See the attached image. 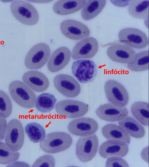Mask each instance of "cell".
<instances>
[{
	"label": "cell",
	"instance_id": "19",
	"mask_svg": "<svg viewBox=\"0 0 149 167\" xmlns=\"http://www.w3.org/2000/svg\"><path fill=\"white\" fill-rule=\"evenodd\" d=\"M107 54L112 61L122 63H127L136 54V52L130 47L116 44L109 46Z\"/></svg>",
	"mask_w": 149,
	"mask_h": 167
},
{
	"label": "cell",
	"instance_id": "17",
	"mask_svg": "<svg viewBox=\"0 0 149 167\" xmlns=\"http://www.w3.org/2000/svg\"><path fill=\"white\" fill-rule=\"evenodd\" d=\"M71 56L69 49L61 47L56 50L52 54L47 64L51 72H57L65 67L69 62Z\"/></svg>",
	"mask_w": 149,
	"mask_h": 167
},
{
	"label": "cell",
	"instance_id": "23",
	"mask_svg": "<svg viewBox=\"0 0 149 167\" xmlns=\"http://www.w3.org/2000/svg\"><path fill=\"white\" fill-rule=\"evenodd\" d=\"M128 12L132 17L139 19H145L149 16V1L130 0Z\"/></svg>",
	"mask_w": 149,
	"mask_h": 167
},
{
	"label": "cell",
	"instance_id": "4",
	"mask_svg": "<svg viewBox=\"0 0 149 167\" xmlns=\"http://www.w3.org/2000/svg\"><path fill=\"white\" fill-rule=\"evenodd\" d=\"M50 54V49L47 44L44 43L36 44L26 55L24 60L25 66L30 69H40L47 62Z\"/></svg>",
	"mask_w": 149,
	"mask_h": 167
},
{
	"label": "cell",
	"instance_id": "34",
	"mask_svg": "<svg viewBox=\"0 0 149 167\" xmlns=\"http://www.w3.org/2000/svg\"><path fill=\"white\" fill-rule=\"evenodd\" d=\"M142 158L146 162L148 163V147H146L142 150L141 153Z\"/></svg>",
	"mask_w": 149,
	"mask_h": 167
},
{
	"label": "cell",
	"instance_id": "31",
	"mask_svg": "<svg viewBox=\"0 0 149 167\" xmlns=\"http://www.w3.org/2000/svg\"><path fill=\"white\" fill-rule=\"evenodd\" d=\"M55 165V159L51 155H46L38 158L34 162L32 167H51Z\"/></svg>",
	"mask_w": 149,
	"mask_h": 167
},
{
	"label": "cell",
	"instance_id": "7",
	"mask_svg": "<svg viewBox=\"0 0 149 167\" xmlns=\"http://www.w3.org/2000/svg\"><path fill=\"white\" fill-rule=\"evenodd\" d=\"M55 109L60 116L68 118H74L85 115L88 110V105L74 100H65L58 102Z\"/></svg>",
	"mask_w": 149,
	"mask_h": 167
},
{
	"label": "cell",
	"instance_id": "28",
	"mask_svg": "<svg viewBox=\"0 0 149 167\" xmlns=\"http://www.w3.org/2000/svg\"><path fill=\"white\" fill-rule=\"evenodd\" d=\"M25 131L30 140L34 143L41 142L46 136L43 127L36 122L27 124L25 127Z\"/></svg>",
	"mask_w": 149,
	"mask_h": 167
},
{
	"label": "cell",
	"instance_id": "1",
	"mask_svg": "<svg viewBox=\"0 0 149 167\" xmlns=\"http://www.w3.org/2000/svg\"><path fill=\"white\" fill-rule=\"evenodd\" d=\"M72 139L65 132H54L47 134L40 142V148L44 151L49 153H55L64 151L71 145Z\"/></svg>",
	"mask_w": 149,
	"mask_h": 167
},
{
	"label": "cell",
	"instance_id": "12",
	"mask_svg": "<svg viewBox=\"0 0 149 167\" xmlns=\"http://www.w3.org/2000/svg\"><path fill=\"white\" fill-rule=\"evenodd\" d=\"M60 28L65 36L72 40H80L88 37L90 34L89 29L85 25L73 19L63 21Z\"/></svg>",
	"mask_w": 149,
	"mask_h": 167
},
{
	"label": "cell",
	"instance_id": "14",
	"mask_svg": "<svg viewBox=\"0 0 149 167\" xmlns=\"http://www.w3.org/2000/svg\"><path fill=\"white\" fill-rule=\"evenodd\" d=\"M98 127V124L95 121L91 118L85 117L72 120L69 123L68 129L73 135L85 136L94 134Z\"/></svg>",
	"mask_w": 149,
	"mask_h": 167
},
{
	"label": "cell",
	"instance_id": "27",
	"mask_svg": "<svg viewBox=\"0 0 149 167\" xmlns=\"http://www.w3.org/2000/svg\"><path fill=\"white\" fill-rule=\"evenodd\" d=\"M56 100L53 95L48 93H42L36 98L35 107L40 112L44 113L48 112L54 108Z\"/></svg>",
	"mask_w": 149,
	"mask_h": 167
},
{
	"label": "cell",
	"instance_id": "21",
	"mask_svg": "<svg viewBox=\"0 0 149 167\" xmlns=\"http://www.w3.org/2000/svg\"><path fill=\"white\" fill-rule=\"evenodd\" d=\"M103 136L108 140L121 141L129 144L130 137L128 134L120 126L113 124H108L102 128Z\"/></svg>",
	"mask_w": 149,
	"mask_h": 167
},
{
	"label": "cell",
	"instance_id": "25",
	"mask_svg": "<svg viewBox=\"0 0 149 167\" xmlns=\"http://www.w3.org/2000/svg\"><path fill=\"white\" fill-rule=\"evenodd\" d=\"M127 67L130 70L134 71L148 70V51H144L135 54L127 63Z\"/></svg>",
	"mask_w": 149,
	"mask_h": 167
},
{
	"label": "cell",
	"instance_id": "16",
	"mask_svg": "<svg viewBox=\"0 0 149 167\" xmlns=\"http://www.w3.org/2000/svg\"><path fill=\"white\" fill-rule=\"evenodd\" d=\"M95 112L101 119L112 122L120 121L128 114V110L125 107H118L111 103L100 106L96 109Z\"/></svg>",
	"mask_w": 149,
	"mask_h": 167
},
{
	"label": "cell",
	"instance_id": "20",
	"mask_svg": "<svg viewBox=\"0 0 149 167\" xmlns=\"http://www.w3.org/2000/svg\"><path fill=\"white\" fill-rule=\"evenodd\" d=\"M87 1L59 0L54 5L53 9L56 14L66 15L75 12L83 8Z\"/></svg>",
	"mask_w": 149,
	"mask_h": 167
},
{
	"label": "cell",
	"instance_id": "13",
	"mask_svg": "<svg viewBox=\"0 0 149 167\" xmlns=\"http://www.w3.org/2000/svg\"><path fill=\"white\" fill-rule=\"evenodd\" d=\"M98 49L97 40L92 37H86L78 43L72 49V57L76 60L93 57Z\"/></svg>",
	"mask_w": 149,
	"mask_h": 167
},
{
	"label": "cell",
	"instance_id": "26",
	"mask_svg": "<svg viewBox=\"0 0 149 167\" xmlns=\"http://www.w3.org/2000/svg\"><path fill=\"white\" fill-rule=\"evenodd\" d=\"M148 104L146 102L138 101L134 103L131 107L133 116L142 124L149 125Z\"/></svg>",
	"mask_w": 149,
	"mask_h": 167
},
{
	"label": "cell",
	"instance_id": "6",
	"mask_svg": "<svg viewBox=\"0 0 149 167\" xmlns=\"http://www.w3.org/2000/svg\"><path fill=\"white\" fill-rule=\"evenodd\" d=\"M98 143V138L95 134L79 138L76 147V155L78 159L84 162L91 160L97 152Z\"/></svg>",
	"mask_w": 149,
	"mask_h": 167
},
{
	"label": "cell",
	"instance_id": "29",
	"mask_svg": "<svg viewBox=\"0 0 149 167\" xmlns=\"http://www.w3.org/2000/svg\"><path fill=\"white\" fill-rule=\"evenodd\" d=\"M19 155L18 152L11 151L5 143L0 142V164H8L16 161Z\"/></svg>",
	"mask_w": 149,
	"mask_h": 167
},
{
	"label": "cell",
	"instance_id": "5",
	"mask_svg": "<svg viewBox=\"0 0 149 167\" xmlns=\"http://www.w3.org/2000/svg\"><path fill=\"white\" fill-rule=\"evenodd\" d=\"M8 148L13 151H17L22 147L24 140V132L21 122L14 119L8 123L5 137Z\"/></svg>",
	"mask_w": 149,
	"mask_h": 167
},
{
	"label": "cell",
	"instance_id": "15",
	"mask_svg": "<svg viewBox=\"0 0 149 167\" xmlns=\"http://www.w3.org/2000/svg\"><path fill=\"white\" fill-rule=\"evenodd\" d=\"M129 150L128 145L121 141L109 140L103 143L99 148V152L105 159L112 156H125Z\"/></svg>",
	"mask_w": 149,
	"mask_h": 167
},
{
	"label": "cell",
	"instance_id": "35",
	"mask_svg": "<svg viewBox=\"0 0 149 167\" xmlns=\"http://www.w3.org/2000/svg\"><path fill=\"white\" fill-rule=\"evenodd\" d=\"M52 1H50V0H39V1L35 0V1H29L36 3H47L49 2Z\"/></svg>",
	"mask_w": 149,
	"mask_h": 167
},
{
	"label": "cell",
	"instance_id": "24",
	"mask_svg": "<svg viewBox=\"0 0 149 167\" xmlns=\"http://www.w3.org/2000/svg\"><path fill=\"white\" fill-rule=\"evenodd\" d=\"M118 123L133 137L140 138L145 135V132L143 127L131 117L126 116L119 121Z\"/></svg>",
	"mask_w": 149,
	"mask_h": 167
},
{
	"label": "cell",
	"instance_id": "11",
	"mask_svg": "<svg viewBox=\"0 0 149 167\" xmlns=\"http://www.w3.org/2000/svg\"><path fill=\"white\" fill-rule=\"evenodd\" d=\"M54 83L56 89L67 97H76L81 91L78 82L73 77L67 74H61L56 75L54 78Z\"/></svg>",
	"mask_w": 149,
	"mask_h": 167
},
{
	"label": "cell",
	"instance_id": "10",
	"mask_svg": "<svg viewBox=\"0 0 149 167\" xmlns=\"http://www.w3.org/2000/svg\"><path fill=\"white\" fill-rule=\"evenodd\" d=\"M71 69L74 76L80 82L83 83L93 81L97 71L96 65L89 60L82 59L74 62Z\"/></svg>",
	"mask_w": 149,
	"mask_h": 167
},
{
	"label": "cell",
	"instance_id": "32",
	"mask_svg": "<svg viewBox=\"0 0 149 167\" xmlns=\"http://www.w3.org/2000/svg\"><path fill=\"white\" fill-rule=\"evenodd\" d=\"M106 167H128L129 165L124 159L117 156H112L107 158L106 163Z\"/></svg>",
	"mask_w": 149,
	"mask_h": 167
},
{
	"label": "cell",
	"instance_id": "30",
	"mask_svg": "<svg viewBox=\"0 0 149 167\" xmlns=\"http://www.w3.org/2000/svg\"><path fill=\"white\" fill-rule=\"evenodd\" d=\"M12 109L10 99L7 94L0 90V117L6 118L10 116Z\"/></svg>",
	"mask_w": 149,
	"mask_h": 167
},
{
	"label": "cell",
	"instance_id": "18",
	"mask_svg": "<svg viewBox=\"0 0 149 167\" xmlns=\"http://www.w3.org/2000/svg\"><path fill=\"white\" fill-rule=\"evenodd\" d=\"M24 82L33 90L42 92L48 88V79L43 73L38 71H31L25 73L22 77Z\"/></svg>",
	"mask_w": 149,
	"mask_h": 167
},
{
	"label": "cell",
	"instance_id": "33",
	"mask_svg": "<svg viewBox=\"0 0 149 167\" xmlns=\"http://www.w3.org/2000/svg\"><path fill=\"white\" fill-rule=\"evenodd\" d=\"M7 127L6 120L5 118L0 117V141L4 137Z\"/></svg>",
	"mask_w": 149,
	"mask_h": 167
},
{
	"label": "cell",
	"instance_id": "9",
	"mask_svg": "<svg viewBox=\"0 0 149 167\" xmlns=\"http://www.w3.org/2000/svg\"><path fill=\"white\" fill-rule=\"evenodd\" d=\"M118 37L121 42L134 49H143L148 44V39L145 33L136 28L123 29L119 32Z\"/></svg>",
	"mask_w": 149,
	"mask_h": 167
},
{
	"label": "cell",
	"instance_id": "22",
	"mask_svg": "<svg viewBox=\"0 0 149 167\" xmlns=\"http://www.w3.org/2000/svg\"><path fill=\"white\" fill-rule=\"evenodd\" d=\"M106 0H89L82 8L81 15L84 20H91L98 15L104 8Z\"/></svg>",
	"mask_w": 149,
	"mask_h": 167
},
{
	"label": "cell",
	"instance_id": "2",
	"mask_svg": "<svg viewBox=\"0 0 149 167\" xmlns=\"http://www.w3.org/2000/svg\"><path fill=\"white\" fill-rule=\"evenodd\" d=\"M9 90L14 100L21 106L31 108L35 105L36 96L35 93L21 81L15 80L9 86Z\"/></svg>",
	"mask_w": 149,
	"mask_h": 167
},
{
	"label": "cell",
	"instance_id": "3",
	"mask_svg": "<svg viewBox=\"0 0 149 167\" xmlns=\"http://www.w3.org/2000/svg\"><path fill=\"white\" fill-rule=\"evenodd\" d=\"M10 9L15 18L24 24L32 26L38 21L39 15L37 10L28 2L22 0L14 1L11 4Z\"/></svg>",
	"mask_w": 149,
	"mask_h": 167
},
{
	"label": "cell",
	"instance_id": "8",
	"mask_svg": "<svg viewBox=\"0 0 149 167\" xmlns=\"http://www.w3.org/2000/svg\"><path fill=\"white\" fill-rule=\"evenodd\" d=\"M104 90L108 100L114 105L123 107L129 101V96L125 87L120 83L114 80L107 81L104 85Z\"/></svg>",
	"mask_w": 149,
	"mask_h": 167
}]
</instances>
